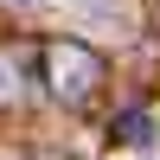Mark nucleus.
Masks as SVG:
<instances>
[{
  "label": "nucleus",
  "mask_w": 160,
  "mask_h": 160,
  "mask_svg": "<svg viewBox=\"0 0 160 160\" xmlns=\"http://www.w3.org/2000/svg\"><path fill=\"white\" fill-rule=\"evenodd\" d=\"M45 64H51V96L58 102H83L90 90H96V77H102V64L90 58L83 45H51Z\"/></svg>",
  "instance_id": "obj_1"
},
{
  "label": "nucleus",
  "mask_w": 160,
  "mask_h": 160,
  "mask_svg": "<svg viewBox=\"0 0 160 160\" xmlns=\"http://www.w3.org/2000/svg\"><path fill=\"white\" fill-rule=\"evenodd\" d=\"M148 128H154V122H148V109H128V115H122V122H115V135H122V141H128V148H141V141H154V135H148Z\"/></svg>",
  "instance_id": "obj_2"
}]
</instances>
